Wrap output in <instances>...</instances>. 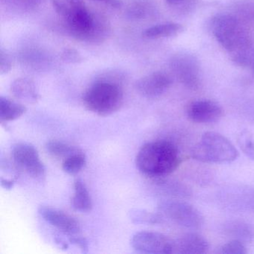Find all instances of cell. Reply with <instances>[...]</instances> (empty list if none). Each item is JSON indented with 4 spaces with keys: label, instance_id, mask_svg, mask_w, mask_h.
<instances>
[{
    "label": "cell",
    "instance_id": "cell-3",
    "mask_svg": "<svg viewBox=\"0 0 254 254\" xmlns=\"http://www.w3.org/2000/svg\"><path fill=\"white\" fill-rule=\"evenodd\" d=\"M124 100L120 84L109 79L96 81L83 96L84 106L94 114L106 117L118 111Z\"/></svg>",
    "mask_w": 254,
    "mask_h": 254
},
{
    "label": "cell",
    "instance_id": "cell-22",
    "mask_svg": "<svg viewBox=\"0 0 254 254\" xmlns=\"http://www.w3.org/2000/svg\"><path fill=\"white\" fill-rule=\"evenodd\" d=\"M87 160L82 152L75 153L64 160L62 169L69 175H76L85 166Z\"/></svg>",
    "mask_w": 254,
    "mask_h": 254
},
{
    "label": "cell",
    "instance_id": "cell-28",
    "mask_svg": "<svg viewBox=\"0 0 254 254\" xmlns=\"http://www.w3.org/2000/svg\"><path fill=\"white\" fill-rule=\"evenodd\" d=\"M166 1L171 6H181L187 3L188 0H166Z\"/></svg>",
    "mask_w": 254,
    "mask_h": 254
},
{
    "label": "cell",
    "instance_id": "cell-26",
    "mask_svg": "<svg viewBox=\"0 0 254 254\" xmlns=\"http://www.w3.org/2000/svg\"><path fill=\"white\" fill-rule=\"evenodd\" d=\"M69 241L70 243L78 247L83 253L88 252V243L85 238L82 237L80 235H76V236H69Z\"/></svg>",
    "mask_w": 254,
    "mask_h": 254
},
{
    "label": "cell",
    "instance_id": "cell-21",
    "mask_svg": "<svg viewBox=\"0 0 254 254\" xmlns=\"http://www.w3.org/2000/svg\"><path fill=\"white\" fill-rule=\"evenodd\" d=\"M132 222L136 224L154 225L162 222L161 215L148 212L145 209H133L129 212Z\"/></svg>",
    "mask_w": 254,
    "mask_h": 254
},
{
    "label": "cell",
    "instance_id": "cell-24",
    "mask_svg": "<svg viewBox=\"0 0 254 254\" xmlns=\"http://www.w3.org/2000/svg\"><path fill=\"white\" fill-rule=\"evenodd\" d=\"M62 59L67 64H79L82 62L81 54L73 48H66L62 54Z\"/></svg>",
    "mask_w": 254,
    "mask_h": 254
},
{
    "label": "cell",
    "instance_id": "cell-8",
    "mask_svg": "<svg viewBox=\"0 0 254 254\" xmlns=\"http://www.w3.org/2000/svg\"><path fill=\"white\" fill-rule=\"evenodd\" d=\"M11 154L16 165L30 176L37 179H42L45 176V166L40 158L38 150L32 144H15L12 147Z\"/></svg>",
    "mask_w": 254,
    "mask_h": 254
},
{
    "label": "cell",
    "instance_id": "cell-5",
    "mask_svg": "<svg viewBox=\"0 0 254 254\" xmlns=\"http://www.w3.org/2000/svg\"><path fill=\"white\" fill-rule=\"evenodd\" d=\"M209 28L217 41L229 53H233L249 42L239 20L231 14L214 16L209 23Z\"/></svg>",
    "mask_w": 254,
    "mask_h": 254
},
{
    "label": "cell",
    "instance_id": "cell-12",
    "mask_svg": "<svg viewBox=\"0 0 254 254\" xmlns=\"http://www.w3.org/2000/svg\"><path fill=\"white\" fill-rule=\"evenodd\" d=\"M38 212L46 221L68 236L80 234L81 227L79 223L68 214L59 209L45 206H41L38 209Z\"/></svg>",
    "mask_w": 254,
    "mask_h": 254
},
{
    "label": "cell",
    "instance_id": "cell-1",
    "mask_svg": "<svg viewBox=\"0 0 254 254\" xmlns=\"http://www.w3.org/2000/svg\"><path fill=\"white\" fill-rule=\"evenodd\" d=\"M53 8L64 20L68 29L77 39L99 42L108 33V25L95 16L83 0H51Z\"/></svg>",
    "mask_w": 254,
    "mask_h": 254
},
{
    "label": "cell",
    "instance_id": "cell-9",
    "mask_svg": "<svg viewBox=\"0 0 254 254\" xmlns=\"http://www.w3.org/2000/svg\"><path fill=\"white\" fill-rule=\"evenodd\" d=\"M133 249L138 252L151 254H170L174 252V241L156 232H139L131 239Z\"/></svg>",
    "mask_w": 254,
    "mask_h": 254
},
{
    "label": "cell",
    "instance_id": "cell-2",
    "mask_svg": "<svg viewBox=\"0 0 254 254\" xmlns=\"http://www.w3.org/2000/svg\"><path fill=\"white\" fill-rule=\"evenodd\" d=\"M181 163L176 145L169 141L157 140L142 145L136 157V167L147 176L160 178L175 172Z\"/></svg>",
    "mask_w": 254,
    "mask_h": 254
},
{
    "label": "cell",
    "instance_id": "cell-20",
    "mask_svg": "<svg viewBox=\"0 0 254 254\" xmlns=\"http://www.w3.org/2000/svg\"><path fill=\"white\" fill-rule=\"evenodd\" d=\"M46 149L51 155L56 157H64V159L80 151L75 147L59 140L49 141L46 144Z\"/></svg>",
    "mask_w": 254,
    "mask_h": 254
},
{
    "label": "cell",
    "instance_id": "cell-23",
    "mask_svg": "<svg viewBox=\"0 0 254 254\" xmlns=\"http://www.w3.org/2000/svg\"><path fill=\"white\" fill-rule=\"evenodd\" d=\"M246 248L241 241L234 239L223 245L218 251L221 254H247Z\"/></svg>",
    "mask_w": 254,
    "mask_h": 254
},
{
    "label": "cell",
    "instance_id": "cell-16",
    "mask_svg": "<svg viewBox=\"0 0 254 254\" xmlns=\"http://www.w3.org/2000/svg\"><path fill=\"white\" fill-rule=\"evenodd\" d=\"M183 31V26L179 23H165L156 25L145 29L142 37L146 39L156 40L176 36Z\"/></svg>",
    "mask_w": 254,
    "mask_h": 254
},
{
    "label": "cell",
    "instance_id": "cell-10",
    "mask_svg": "<svg viewBox=\"0 0 254 254\" xmlns=\"http://www.w3.org/2000/svg\"><path fill=\"white\" fill-rule=\"evenodd\" d=\"M172 80L168 74L154 72L136 81L135 87L139 95L147 99H156L166 93L172 85Z\"/></svg>",
    "mask_w": 254,
    "mask_h": 254
},
{
    "label": "cell",
    "instance_id": "cell-27",
    "mask_svg": "<svg viewBox=\"0 0 254 254\" xmlns=\"http://www.w3.org/2000/svg\"><path fill=\"white\" fill-rule=\"evenodd\" d=\"M1 186L3 187L5 190H11L14 187V184L16 183V179L12 180H5L3 178H1Z\"/></svg>",
    "mask_w": 254,
    "mask_h": 254
},
{
    "label": "cell",
    "instance_id": "cell-30",
    "mask_svg": "<svg viewBox=\"0 0 254 254\" xmlns=\"http://www.w3.org/2000/svg\"><path fill=\"white\" fill-rule=\"evenodd\" d=\"M252 71H253V72H254V69H252Z\"/></svg>",
    "mask_w": 254,
    "mask_h": 254
},
{
    "label": "cell",
    "instance_id": "cell-4",
    "mask_svg": "<svg viewBox=\"0 0 254 254\" xmlns=\"http://www.w3.org/2000/svg\"><path fill=\"white\" fill-rule=\"evenodd\" d=\"M194 160L206 163H230L239 157V152L227 138L216 132H206L193 147Z\"/></svg>",
    "mask_w": 254,
    "mask_h": 254
},
{
    "label": "cell",
    "instance_id": "cell-14",
    "mask_svg": "<svg viewBox=\"0 0 254 254\" xmlns=\"http://www.w3.org/2000/svg\"><path fill=\"white\" fill-rule=\"evenodd\" d=\"M11 91L17 99L28 103H35L39 99V93L35 83L26 78H19L11 84Z\"/></svg>",
    "mask_w": 254,
    "mask_h": 254
},
{
    "label": "cell",
    "instance_id": "cell-19",
    "mask_svg": "<svg viewBox=\"0 0 254 254\" xmlns=\"http://www.w3.org/2000/svg\"><path fill=\"white\" fill-rule=\"evenodd\" d=\"M232 61L235 64L242 67L254 68V45L251 42L247 43L238 50L231 53Z\"/></svg>",
    "mask_w": 254,
    "mask_h": 254
},
{
    "label": "cell",
    "instance_id": "cell-13",
    "mask_svg": "<svg viewBox=\"0 0 254 254\" xmlns=\"http://www.w3.org/2000/svg\"><path fill=\"white\" fill-rule=\"evenodd\" d=\"M209 244L197 233H188L174 241L173 254H203L207 252Z\"/></svg>",
    "mask_w": 254,
    "mask_h": 254
},
{
    "label": "cell",
    "instance_id": "cell-25",
    "mask_svg": "<svg viewBox=\"0 0 254 254\" xmlns=\"http://www.w3.org/2000/svg\"><path fill=\"white\" fill-rule=\"evenodd\" d=\"M12 68V64L8 55L3 49L0 50V73L1 75L8 73Z\"/></svg>",
    "mask_w": 254,
    "mask_h": 254
},
{
    "label": "cell",
    "instance_id": "cell-18",
    "mask_svg": "<svg viewBox=\"0 0 254 254\" xmlns=\"http://www.w3.org/2000/svg\"><path fill=\"white\" fill-rule=\"evenodd\" d=\"M224 232L227 236L241 241H251L254 237V230L248 223L242 221H230L224 225Z\"/></svg>",
    "mask_w": 254,
    "mask_h": 254
},
{
    "label": "cell",
    "instance_id": "cell-7",
    "mask_svg": "<svg viewBox=\"0 0 254 254\" xmlns=\"http://www.w3.org/2000/svg\"><path fill=\"white\" fill-rule=\"evenodd\" d=\"M175 76L189 88L195 90L200 84V66L195 56L189 53L175 55L171 61Z\"/></svg>",
    "mask_w": 254,
    "mask_h": 254
},
{
    "label": "cell",
    "instance_id": "cell-15",
    "mask_svg": "<svg viewBox=\"0 0 254 254\" xmlns=\"http://www.w3.org/2000/svg\"><path fill=\"white\" fill-rule=\"evenodd\" d=\"M72 207L81 212H89L93 209V202L90 193L81 179L74 183V195L72 198Z\"/></svg>",
    "mask_w": 254,
    "mask_h": 254
},
{
    "label": "cell",
    "instance_id": "cell-6",
    "mask_svg": "<svg viewBox=\"0 0 254 254\" xmlns=\"http://www.w3.org/2000/svg\"><path fill=\"white\" fill-rule=\"evenodd\" d=\"M162 215L175 224L189 229H199L203 224V217L192 205L177 200H163L158 205Z\"/></svg>",
    "mask_w": 254,
    "mask_h": 254
},
{
    "label": "cell",
    "instance_id": "cell-11",
    "mask_svg": "<svg viewBox=\"0 0 254 254\" xmlns=\"http://www.w3.org/2000/svg\"><path fill=\"white\" fill-rule=\"evenodd\" d=\"M222 108L219 104L209 99L194 101L187 110L188 118L194 123L209 124L218 121L222 116Z\"/></svg>",
    "mask_w": 254,
    "mask_h": 254
},
{
    "label": "cell",
    "instance_id": "cell-29",
    "mask_svg": "<svg viewBox=\"0 0 254 254\" xmlns=\"http://www.w3.org/2000/svg\"><path fill=\"white\" fill-rule=\"evenodd\" d=\"M96 1H99V2H113L114 0H96Z\"/></svg>",
    "mask_w": 254,
    "mask_h": 254
},
{
    "label": "cell",
    "instance_id": "cell-17",
    "mask_svg": "<svg viewBox=\"0 0 254 254\" xmlns=\"http://www.w3.org/2000/svg\"><path fill=\"white\" fill-rule=\"evenodd\" d=\"M27 109L24 105L0 96V121H14L26 114Z\"/></svg>",
    "mask_w": 254,
    "mask_h": 254
}]
</instances>
